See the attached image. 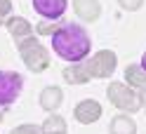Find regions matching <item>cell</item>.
I'll return each mask as SVG.
<instances>
[{"label":"cell","instance_id":"6da1fadb","mask_svg":"<svg viewBox=\"0 0 146 134\" xmlns=\"http://www.w3.org/2000/svg\"><path fill=\"white\" fill-rule=\"evenodd\" d=\"M52 47L64 61H83L90 50H92V40H90L87 31L78 24H61V28L52 35Z\"/></svg>","mask_w":146,"mask_h":134},{"label":"cell","instance_id":"7a4b0ae2","mask_svg":"<svg viewBox=\"0 0 146 134\" xmlns=\"http://www.w3.org/2000/svg\"><path fill=\"white\" fill-rule=\"evenodd\" d=\"M17 47H19L21 61L33 71V73H42V71L50 68V52L45 50L33 35H31V38L19 40V42H17Z\"/></svg>","mask_w":146,"mask_h":134},{"label":"cell","instance_id":"3957f363","mask_svg":"<svg viewBox=\"0 0 146 134\" xmlns=\"http://www.w3.org/2000/svg\"><path fill=\"white\" fill-rule=\"evenodd\" d=\"M106 96H108V101H111L115 108H120L125 113H137L141 108L139 94H137L130 85H125V83H111L106 87Z\"/></svg>","mask_w":146,"mask_h":134},{"label":"cell","instance_id":"277c9868","mask_svg":"<svg viewBox=\"0 0 146 134\" xmlns=\"http://www.w3.org/2000/svg\"><path fill=\"white\" fill-rule=\"evenodd\" d=\"M85 66L90 78H108L118 66V57L111 50H99L97 54H92V59L85 61Z\"/></svg>","mask_w":146,"mask_h":134},{"label":"cell","instance_id":"5b68a950","mask_svg":"<svg viewBox=\"0 0 146 134\" xmlns=\"http://www.w3.org/2000/svg\"><path fill=\"white\" fill-rule=\"evenodd\" d=\"M24 78L14 71H0V106H10L21 94Z\"/></svg>","mask_w":146,"mask_h":134},{"label":"cell","instance_id":"8992f818","mask_svg":"<svg viewBox=\"0 0 146 134\" xmlns=\"http://www.w3.org/2000/svg\"><path fill=\"white\" fill-rule=\"evenodd\" d=\"M73 115H76V120L80 125H92V122H97L102 118V104L94 101V99H83L76 106Z\"/></svg>","mask_w":146,"mask_h":134},{"label":"cell","instance_id":"52a82bcc","mask_svg":"<svg viewBox=\"0 0 146 134\" xmlns=\"http://www.w3.org/2000/svg\"><path fill=\"white\" fill-rule=\"evenodd\" d=\"M66 7H68V0H33V10L42 19H61Z\"/></svg>","mask_w":146,"mask_h":134},{"label":"cell","instance_id":"ba28073f","mask_svg":"<svg viewBox=\"0 0 146 134\" xmlns=\"http://www.w3.org/2000/svg\"><path fill=\"white\" fill-rule=\"evenodd\" d=\"M73 10L83 21H97L102 14V5L99 0H73Z\"/></svg>","mask_w":146,"mask_h":134},{"label":"cell","instance_id":"9c48e42d","mask_svg":"<svg viewBox=\"0 0 146 134\" xmlns=\"http://www.w3.org/2000/svg\"><path fill=\"white\" fill-rule=\"evenodd\" d=\"M7 31H10V35L19 42V40L33 35V26L26 21L24 17H12V19H7Z\"/></svg>","mask_w":146,"mask_h":134},{"label":"cell","instance_id":"30bf717a","mask_svg":"<svg viewBox=\"0 0 146 134\" xmlns=\"http://www.w3.org/2000/svg\"><path fill=\"white\" fill-rule=\"evenodd\" d=\"M61 101H64L61 87L50 85V87H45L42 92H40V106H42L45 111H57L59 106H61Z\"/></svg>","mask_w":146,"mask_h":134},{"label":"cell","instance_id":"8fae6325","mask_svg":"<svg viewBox=\"0 0 146 134\" xmlns=\"http://www.w3.org/2000/svg\"><path fill=\"white\" fill-rule=\"evenodd\" d=\"M64 80L71 83V85H85L90 80L85 61H76V66H66V68H64Z\"/></svg>","mask_w":146,"mask_h":134},{"label":"cell","instance_id":"7c38bea8","mask_svg":"<svg viewBox=\"0 0 146 134\" xmlns=\"http://www.w3.org/2000/svg\"><path fill=\"white\" fill-rule=\"evenodd\" d=\"M108 132L111 134H137V125L130 115H115L108 125Z\"/></svg>","mask_w":146,"mask_h":134},{"label":"cell","instance_id":"4fadbf2b","mask_svg":"<svg viewBox=\"0 0 146 134\" xmlns=\"http://www.w3.org/2000/svg\"><path fill=\"white\" fill-rule=\"evenodd\" d=\"M42 134H66V120L61 118V115L57 113H52L47 120L42 122Z\"/></svg>","mask_w":146,"mask_h":134},{"label":"cell","instance_id":"5bb4252c","mask_svg":"<svg viewBox=\"0 0 146 134\" xmlns=\"http://www.w3.org/2000/svg\"><path fill=\"white\" fill-rule=\"evenodd\" d=\"M125 78H127V83L134 85V87H141L146 83V71L141 68V64H130L125 68Z\"/></svg>","mask_w":146,"mask_h":134},{"label":"cell","instance_id":"9a60e30c","mask_svg":"<svg viewBox=\"0 0 146 134\" xmlns=\"http://www.w3.org/2000/svg\"><path fill=\"white\" fill-rule=\"evenodd\" d=\"M59 28H61V26L54 21V19H47V21H42V24L35 26V33H38V35H54Z\"/></svg>","mask_w":146,"mask_h":134},{"label":"cell","instance_id":"2e32d148","mask_svg":"<svg viewBox=\"0 0 146 134\" xmlns=\"http://www.w3.org/2000/svg\"><path fill=\"white\" fill-rule=\"evenodd\" d=\"M10 12H12V0H0V26L10 19Z\"/></svg>","mask_w":146,"mask_h":134},{"label":"cell","instance_id":"e0dca14e","mask_svg":"<svg viewBox=\"0 0 146 134\" xmlns=\"http://www.w3.org/2000/svg\"><path fill=\"white\" fill-rule=\"evenodd\" d=\"M10 134H42V129L35 127V125H19V127H14Z\"/></svg>","mask_w":146,"mask_h":134},{"label":"cell","instance_id":"ac0fdd59","mask_svg":"<svg viewBox=\"0 0 146 134\" xmlns=\"http://www.w3.org/2000/svg\"><path fill=\"white\" fill-rule=\"evenodd\" d=\"M118 5H120L123 10H127V12H134V10H139L144 5V0H118Z\"/></svg>","mask_w":146,"mask_h":134},{"label":"cell","instance_id":"d6986e66","mask_svg":"<svg viewBox=\"0 0 146 134\" xmlns=\"http://www.w3.org/2000/svg\"><path fill=\"white\" fill-rule=\"evenodd\" d=\"M137 89H139L137 94H139V99H141V108H144V113H146V83H144L141 87H137Z\"/></svg>","mask_w":146,"mask_h":134},{"label":"cell","instance_id":"ffe728a7","mask_svg":"<svg viewBox=\"0 0 146 134\" xmlns=\"http://www.w3.org/2000/svg\"><path fill=\"white\" fill-rule=\"evenodd\" d=\"M141 68L146 71V52H144V57H141Z\"/></svg>","mask_w":146,"mask_h":134}]
</instances>
